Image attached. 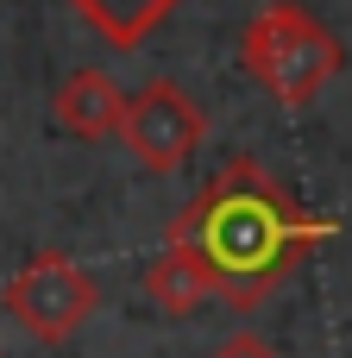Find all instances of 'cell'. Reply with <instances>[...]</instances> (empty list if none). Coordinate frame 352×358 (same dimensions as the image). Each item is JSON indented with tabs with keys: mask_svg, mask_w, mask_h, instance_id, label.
Instances as JSON below:
<instances>
[{
	"mask_svg": "<svg viewBox=\"0 0 352 358\" xmlns=\"http://www.w3.org/2000/svg\"><path fill=\"white\" fill-rule=\"evenodd\" d=\"M340 233L334 214H309L258 157H227L202 195L170 220V245H189L233 315H252L271 289H283L328 239Z\"/></svg>",
	"mask_w": 352,
	"mask_h": 358,
	"instance_id": "6da1fadb",
	"label": "cell"
},
{
	"mask_svg": "<svg viewBox=\"0 0 352 358\" xmlns=\"http://www.w3.org/2000/svg\"><path fill=\"white\" fill-rule=\"evenodd\" d=\"M239 69L277 101V107H309L340 69H346V44L302 6V0H271L265 13L246 19L239 31Z\"/></svg>",
	"mask_w": 352,
	"mask_h": 358,
	"instance_id": "7a4b0ae2",
	"label": "cell"
},
{
	"mask_svg": "<svg viewBox=\"0 0 352 358\" xmlns=\"http://www.w3.org/2000/svg\"><path fill=\"white\" fill-rule=\"evenodd\" d=\"M202 138H208V107H202L183 82L157 76V82H145V88L126 94L120 145L132 151L139 170H151V176H176V170L202 151Z\"/></svg>",
	"mask_w": 352,
	"mask_h": 358,
	"instance_id": "3957f363",
	"label": "cell"
},
{
	"mask_svg": "<svg viewBox=\"0 0 352 358\" xmlns=\"http://www.w3.org/2000/svg\"><path fill=\"white\" fill-rule=\"evenodd\" d=\"M6 315L38 340V346H63L76 340V327L101 308V283L69 258V252H31V264L0 289Z\"/></svg>",
	"mask_w": 352,
	"mask_h": 358,
	"instance_id": "277c9868",
	"label": "cell"
},
{
	"mask_svg": "<svg viewBox=\"0 0 352 358\" xmlns=\"http://www.w3.org/2000/svg\"><path fill=\"white\" fill-rule=\"evenodd\" d=\"M50 113H57V126H63L69 138H88V145H101V138H120L126 88H120L107 69H76V76L57 88Z\"/></svg>",
	"mask_w": 352,
	"mask_h": 358,
	"instance_id": "5b68a950",
	"label": "cell"
},
{
	"mask_svg": "<svg viewBox=\"0 0 352 358\" xmlns=\"http://www.w3.org/2000/svg\"><path fill=\"white\" fill-rule=\"evenodd\" d=\"M139 289H145V302H151L157 315H170V321H183V315L220 302L214 271H208L189 245H164V258H151V271L139 277Z\"/></svg>",
	"mask_w": 352,
	"mask_h": 358,
	"instance_id": "8992f818",
	"label": "cell"
},
{
	"mask_svg": "<svg viewBox=\"0 0 352 358\" xmlns=\"http://www.w3.org/2000/svg\"><path fill=\"white\" fill-rule=\"evenodd\" d=\"M82 13V25H94L113 50H139L157 25H170V13L183 0H69Z\"/></svg>",
	"mask_w": 352,
	"mask_h": 358,
	"instance_id": "52a82bcc",
	"label": "cell"
},
{
	"mask_svg": "<svg viewBox=\"0 0 352 358\" xmlns=\"http://www.w3.org/2000/svg\"><path fill=\"white\" fill-rule=\"evenodd\" d=\"M208 358H283V352H277L265 334H252V327H233V334H227V340H220Z\"/></svg>",
	"mask_w": 352,
	"mask_h": 358,
	"instance_id": "ba28073f",
	"label": "cell"
}]
</instances>
